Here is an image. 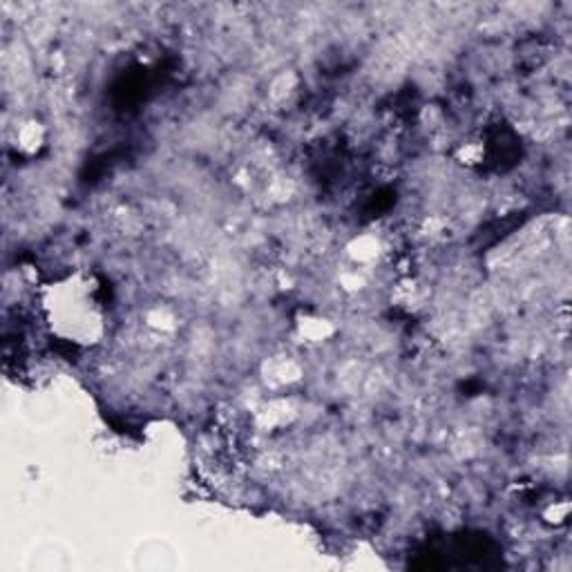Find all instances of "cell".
I'll return each instance as SVG.
<instances>
[{
    "label": "cell",
    "instance_id": "7a4b0ae2",
    "mask_svg": "<svg viewBox=\"0 0 572 572\" xmlns=\"http://www.w3.org/2000/svg\"><path fill=\"white\" fill-rule=\"evenodd\" d=\"M74 568L72 552L59 541H47L36 546L27 557V570L36 572H68Z\"/></svg>",
    "mask_w": 572,
    "mask_h": 572
},
{
    "label": "cell",
    "instance_id": "6da1fadb",
    "mask_svg": "<svg viewBox=\"0 0 572 572\" xmlns=\"http://www.w3.org/2000/svg\"><path fill=\"white\" fill-rule=\"evenodd\" d=\"M179 566L177 550L166 539H143L132 552V568L143 572H168Z\"/></svg>",
    "mask_w": 572,
    "mask_h": 572
}]
</instances>
